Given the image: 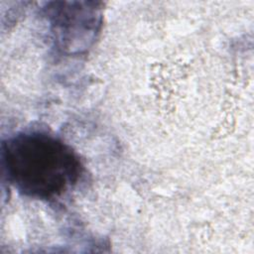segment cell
<instances>
[{
    "label": "cell",
    "instance_id": "obj_1",
    "mask_svg": "<svg viewBox=\"0 0 254 254\" xmlns=\"http://www.w3.org/2000/svg\"><path fill=\"white\" fill-rule=\"evenodd\" d=\"M1 164L7 181L18 191L44 200L61 196L82 173L71 147L41 131L21 132L4 140Z\"/></svg>",
    "mask_w": 254,
    "mask_h": 254
},
{
    "label": "cell",
    "instance_id": "obj_2",
    "mask_svg": "<svg viewBox=\"0 0 254 254\" xmlns=\"http://www.w3.org/2000/svg\"><path fill=\"white\" fill-rule=\"evenodd\" d=\"M96 2H52L46 9L57 46L69 54L80 53L92 44L101 26Z\"/></svg>",
    "mask_w": 254,
    "mask_h": 254
}]
</instances>
